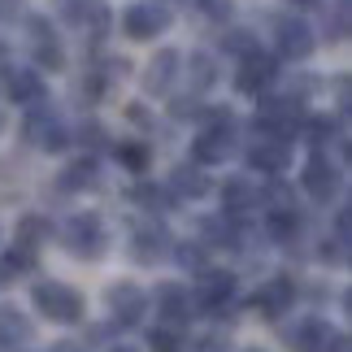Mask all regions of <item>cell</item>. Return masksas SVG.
Wrapping results in <instances>:
<instances>
[{
  "label": "cell",
  "instance_id": "1",
  "mask_svg": "<svg viewBox=\"0 0 352 352\" xmlns=\"http://www.w3.org/2000/svg\"><path fill=\"white\" fill-rule=\"evenodd\" d=\"M35 300H39V309H44L52 322H78V314H83L78 296L70 287H61V283H39V287H35Z\"/></svg>",
  "mask_w": 352,
  "mask_h": 352
},
{
  "label": "cell",
  "instance_id": "2",
  "mask_svg": "<svg viewBox=\"0 0 352 352\" xmlns=\"http://www.w3.org/2000/svg\"><path fill=\"white\" fill-rule=\"evenodd\" d=\"M122 31L131 39H153L157 31H166V13L153 9V5H135V9L122 13Z\"/></svg>",
  "mask_w": 352,
  "mask_h": 352
},
{
  "label": "cell",
  "instance_id": "3",
  "mask_svg": "<svg viewBox=\"0 0 352 352\" xmlns=\"http://www.w3.org/2000/svg\"><path fill=\"white\" fill-rule=\"evenodd\" d=\"M70 248L74 252H100V218L96 213H83V218L70 222Z\"/></svg>",
  "mask_w": 352,
  "mask_h": 352
},
{
  "label": "cell",
  "instance_id": "4",
  "mask_svg": "<svg viewBox=\"0 0 352 352\" xmlns=\"http://www.w3.org/2000/svg\"><path fill=\"white\" fill-rule=\"evenodd\" d=\"M270 78H274V61L261 57V52H248V57H243V70H239V87L243 91H261Z\"/></svg>",
  "mask_w": 352,
  "mask_h": 352
},
{
  "label": "cell",
  "instance_id": "5",
  "mask_svg": "<svg viewBox=\"0 0 352 352\" xmlns=\"http://www.w3.org/2000/svg\"><path fill=\"white\" fill-rule=\"evenodd\" d=\"M113 314L126 322V327H131V322H140L144 318V292L131 287V283H126V287H113Z\"/></svg>",
  "mask_w": 352,
  "mask_h": 352
},
{
  "label": "cell",
  "instance_id": "6",
  "mask_svg": "<svg viewBox=\"0 0 352 352\" xmlns=\"http://www.w3.org/2000/svg\"><path fill=\"white\" fill-rule=\"evenodd\" d=\"M278 44L287 57H305L309 48H314V35H309V26L305 22H283L278 26Z\"/></svg>",
  "mask_w": 352,
  "mask_h": 352
},
{
  "label": "cell",
  "instance_id": "7",
  "mask_svg": "<svg viewBox=\"0 0 352 352\" xmlns=\"http://www.w3.org/2000/svg\"><path fill=\"white\" fill-rule=\"evenodd\" d=\"M226 144H231V122L200 135V140H196V157H200V161H222V157H226Z\"/></svg>",
  "mask_w": 352,
  "mask_h": 352
},
{
  "label": "cell",
  "instance_id": "8",
  "mask_svg": "<svg viewBox=\"0 0 352 352\" xmlns=\"http://www.w3.org/2000/svg\"><path fill=\"white\" fill-rule=\"evenodd\" d=\"M305 187H309L318 200H327V196L335 192V170L327 166V161H314V166L305 170Z\"/></svg>",
  "mask_w": 352,
  "mask_h": 352
},
{
  "label": "cell",
  "instance_id": "9",
  "mask_svg": "<svg viewBox=\"0 0 352 352\" xmlns=\"http://www.w3.org/2000/svg\"><path fill=\"white\" fill-rule=\"evenodd\" d=\"M174 70H179V52H161V57L153 61V70H148V87L161 91L174 78Z\"/></svg>",
  "mask_w": 352,
  "mask_h": 352
},
{
  "label": "cell",
  "instance_id": "10",
  "mask_svg": "<svg viewBox=\"0 0 352 352\" xmlns=\"http://www.w3.org/2000/svg\"><path fill=\"white\" fill-rule=\"evenodd\" d=\"M283 161H287V148H283V140L256 144V153H252V166H261V170H283Z\"/></svg>",
  "mask_w": 352,
  "mask_h": 352
},
{
  "label": "cell",
  "instance_id": "11",
  "mask_svg": "<svg viewBox=\"0 0 352 352\" xmlns=\"http://www.w3.org/2000/svg\"><path fill=\"white\" fill-rule=\"evenodd\" d=\"M322 335H327V327H322V322H305L300 331H292V335H287V344H292V348H300V352H314V348L322 344Z\"/></svg>",
  "mask_w": 352,
  "mask_h": 352
},
{
  "label": "cell",
  "instance_id": "12",
  "mask_svg": "<svg viewBox=\"0 0 352 352\" xmlns=\"http://www.w3.org/2000/svg\"><path fill=\"white\" fill-rule=\"evenodd\" d=\"M26 335H31V327H26V318H18V314H13V309H0V340H26Z\"/></svg>",
  "mask_w": 352,
  "mask_h": 352
},
{
  "label": "cell",
  "instance_id": "13",
  "mask_svg": "<svg viewBox=\"0 0 352 352\" xmlns=\"http://www.w3.org/2000/svg\"><path fill=\"white\" fill-rule=\"evenodd\" d=\"M39 91H44V87H39L35 74H13L9 78V96L13 100H39Z\"/></svg>",
  "mask_w": 352,
  "mask_h": 352
},
{
  "label": "cell",
  "instance_id": "14",
  "mask_svg": "<svg viewBox=\"0 0 352 352\" xmlns=\"http://www.w3.org/2000/svg\"><path fill=\"white\" fill-rule=\"evenodd\" d=\"M157 296H161V314H170V318H183V314H187V305H183V287L166 283V287H161Z\"/></svg>",
  "mask_w": 352,
  "mask_h": 352
},
{
  "label": "cell",
  "instance_id": "15",
  "mask_svg": "<svg viewBox=\"0 0 352 352\" xmlns=\"http://www.w3.org/2000/svg\"><path fill=\"white\" fill-rule=\"evenodd\" d=\"M174 187H179V192H205L209 183H205V174H200V170H187L183 166L179 174H174Z\"/></svg>",
  "mask_w": 352,
  "mask_h": 352
},
{
  "label": "cell",
  "instance_id": "16",
  "mask_svg": "<svg viewBox=\"0 0 352 352\" xmlns=\"http://www.w3.org/2000/svg\"><path fill=\"white\" fill-rule=\"evenodd\" d=\"M39 239H44V222H39V218H26L22 222V252H31Z\"/></svg>",
  "mask_w": 352,
  "mask_h": 352
},
{
  "label": "cell",
  "instance_id": "17",
  "mask_svg": "<svg viewBox=\"0 0 352 352\" xmlns=\"http://www.w3.org/2000/svg\"><path fill=\"white\" fill-rule=\"evenodd\" d=\"M122 161H126L131 170H144L148 166V148L144 144H122Z\"/></svg>",
  "mask_w": 352,
  "mask_h": 352
},
{
  "label": "cell",
  "instance_id": "18",
  "mask_svg": "<svg viewBox=\"0 0 352 352\" xmlns=\"http://www.w3.org/2000/svg\"><path fill=\"white\" fill-rule=\"evenodd\" d=\"M296 226H300V222H296V213H274V218H270V231H274L278 239H287Z\"/></svg>",
  "mask_w": 352,
  "mask_h": 352
},
{
  "label": "cell",
  "instance_id": "19",
  "mask_svg": "<svg viewBox=\"0 0 352 352\" xmlns=\"http://www.w3.org/2000/svg\"><path fill=\"white\" fill-rule=\"evenodd\" d=\"M96 179V166L91 161H83V166H74L70 174H65V187H83V183H91Z\"/></svg>",
  "mask_w": 352,
  "mask_h": 352
},
{
  "label": "cell",
  "instance_id": "20",
  "mask_svg": "<svg viewBox=\"0 0 352 352\" xmlns=\"http://www.w3.org/2000/svg\"><path fill=\"white\" fill-rule=\"evenodd\" d=\"M226 205L231 209H239V205H248V183H226Z\"/></svg>",
  "mask_w": 352,
  "mask_h": 352
},
{
  "label": "cell",
  "instance_id": "21",
  "mask_svg": "<svg viewBox=\"0 0 352 352\" xmlns=\"http://www.w3.org/2000/svg\"><path fill=\"white\" fill-rule=\"evenodd\" d=\"M39 65H52V70H57V65H61V48L48 44V39H39Z\"/></svg>",
  "mask_w": 352,
  "mask_h": 352
},
{
  "label": "cell",
  "instance_id": "22",
  "mask_svg": "<svg viewBox=\"0 0 352 352\" xmlns=\"http://www.w3.org/2000/svg\"><path fill=\"white\" fill-rule=\"evenodd\" d=\"M192 65H196V83L209 87V83H213V61H209V57H196Z\"/></svg>",
  "mask_w": 352,
  "mask_h": 352
},
{
  "label": "cell",
  "instance_id": "23",
  "mask_svg": "<svg viewBox=\"0 0 352 352\" xmlns=\"http://www.w3.org/2000/svg\"><path fill=\"white\" fill-rule=\"evenodd\" d=\"M153 348H157V352H179V340H174L170 331H157V335H153Z\"/></svg>",
  "mask_w": 352,
  "mask_h": 352
},
{
  "label": "cell",
  "instance_id": "24",
  "mask_svg": "<svg viewBox=\"0 0 352 352\" xmlns=\"http://www.w3.org/2000/svg\"><path fill=\"white\" fill-rule=\"evenodd\" d=\"M226 48H235V52H243V57H248V52H252V39L243 35V31H235L231 39H226Z\"/></svg>",
  "mask_w": 352,
  "mask_h": 352
},
{
  "label": "cell",
  "instance_id": "25",
  "mask_svg": "<svg viewBox=\"0 0 352 352\" xmlns=\"http://www.w3.org/2000/svg\"><path fill=\"white\" fill-rule=\"evenodd\" d=\"M113 352H135V348H113Z\"/></svg>",
  "mask_w": 352,
  "mask_h": 352
}]
</instances>
